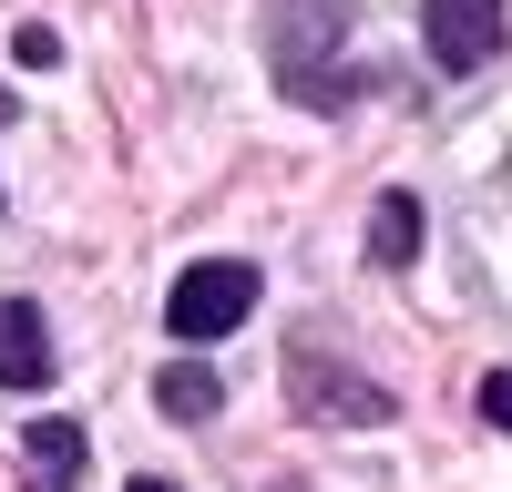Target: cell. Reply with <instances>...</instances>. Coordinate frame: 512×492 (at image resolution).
Segmentation results:
<instances>
[{
    "instance_id": "1",
    "label": "cell",
    "mask_w": 512,
    "mask_h": 492,
    "mask_svg": "<svg viewBox=\"0 0 512 492\" xmlns=\"http://www.w3.org/2000/svg\"><path fill=\"white\" fill-rule=\"evenodd\" d=\"M338 31H349V11H338V0H277L267 11V52H277V82L297 103H328L338 93V72H328V52H338Z\"/></svg>"
},
{
    "instance_id": "4",
    "label": "cell",
    "mask_w": 512,
    "mask_h": 492,
    "mask_svg": "<svg viewBox=\"0 0 512 492\" xmlns=\"http://www.w3.org/2000/svg\"><path fill=\"white\" fill-rule=\"evenodd\" d=\"M420 31H431V62L441 72H482L502 52V0H431Z\"/></svg>"
},
{
    "instance_id": "3",
    "label": "cell",
    "mask_w": 512,
    "mask_h": 492,
    "mask_svg": "<svg viewBox=\"0 0 512 492\" xmlns=\"http://www.w3.org/2000/svg\"><path fill=\"white\" fill-rule=\"evenodd\" d=\"M256 308V267L246 257H205V267H185L175 277V298H164V328H175V339H226V328Z\"/></svg>"
},
{
    "instance_id": "10",
    "label": "cell",
    "mask_w": 512,
    "mask_h": 492,
    "mask_svg": "<svg viewBox=\"0 0 512 492\" xmlns=\"http://www.w3.org/2000/svg\"><path fill=\"white\" fill-rule=\"evenodd\" d=\"M482 421L512 431V369H492V380H482Z\"/></svg>"
},
{
    "instance_id": "2",
    "label": "cell",
    "mask_w": 512,
    "mask_h": 492,
    "mask_svg": "<svg viewBox=\"0 0 512 492\" xmlns=\"http://www.w3.org/2000/svg\"><path fill=\"white\" fill-rule=\"evenodd\" d=\"M287 400L308 410V421H328V431H369V421H390V390H379V380H359L349 359L308 349V339L287 349Z\"/></svg>"
},
{
    "instance_id": "11",
    "label": "cell",
    "mask_w": 512,
    "mask_h": 492,
    "mask_svg": "<svg viewBox=\"0 0 512 492\" xmlns=\"http://www.w3.org/2000/svg\"><path fill=\"white\" fill-rule=\"evenodd\" d=\"M134 492H175V482H134Z\"/></svg>"
},
{
    "instance_id": "8",
    "label": "cell",
    "mask_w": 512,
    "mask_h": 492,
    "mask_svg": "<svg viewBox=\"0 0 512 492\" xmlns=\"http://www.w3.org/2000/svg\"><path fill=\"white\" fill-rule=\"evenodd\" d=\"M154 400L175 410V421H205V410H216L226 390H216V369H195V359H175V369H164V380H154Z\"/></svg>"
},
{
    "instance_id": "6",
    "label": "cell",
    "mask_w": 512,
    "mask_h": 492,
    "mask_svg": "<svg viewBox=\"0 0 512 492\" xmlns=\"http://www.w3.org/2000/svg\"><path fill=\"white\" fill-rule=\"evenodd\" d=\"M21 462H31V492H72V482H82V431H72V421H31Z\"/></svg>"
},
{
    "instance_id": "9",
    "label": "cell",
    "mask_w": 512,
    "mask_h": 492,
    "mask_svg": "<svg viewBox=\"0 0 512 492\" xmlns=\"http://www.w3.org/2000/svg\"><path fill=\"white\" fill-rule=\"evenodd\" d=\"M11 52H21V72H52V62H62V41L41 31V21H21V31H11Z\"/></svg>"
},
{
    "instance_id": "5",
    "label": "cell",
    "mask_w": 512,
    "mask_h": 492,
    "mask_svg": "<svg viewBox=\"0 0 512 492\" xmlns=\"http://www.w3.org/2000/svg\"><path fill=\"white\" fill-rule=\"evenodd\" d=\"M52 380V328L31 298H0V390H41Z\"/></svg>"
},
{
    "instance_id": "7",
    "label": "cell",
    "mask_w": 512,
    "mask_h": 492,
    "mask_svg": "<svg viewBox=\"0 0 512 492\" xmlns=\"http://www.w3.org/2000/svg\"><path fill=\"white\" fill-rule=\"evenodd\" d=\"M369 257H379V267H410V257H420V205H410V195H379V205H369Z\"/></svg>"
}]
</instances>
